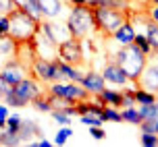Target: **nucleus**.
Listing matches in <instances>:
<instances>
[{
  "instance_id": "20",
  "label": "nucleus",
  "mask_w": 158,
  "mask_h": 147,
  "mask_svg": "<svg viewBox=\"0 0 158 147\" xmlns=\"http://www.w3.org/2000/svg\"><path fill=\"white\" fill-rule=\"evenodd\" d=\"M33 135L42 137V131L38 129V124H33L31 120H23L21 129H19V137H21V141H25L27 137H33Z\"/></svg>"
},
{
  "instance_id": "28",
  "label": "nucleus",
  "mask_w": 158,
  "mask_h": 147,
  "mask_svg": "<svg viewBox=\"0 0 158 147\" xmlns=\"http://www.w3.org/2000/svg\"><path fill=\"white\" fill-rule=\"evenodd\" d=\"M71 135H73V129L69 126V124H64L63 129H60V131L56 133V137H54V143H56V145H64V143H67V139H69Z\"/></svg>"
},
{
  "instance_id": "2",
  "label": "nucleus",
  "mask_w": 158,
  "mask_h": 147,
  "mask_svg": "<svg viewBox=\"0 0 158 147\" xmlns=\"http://www.w3.org/2000/svg\"><path fill=\"white\" fill-rule=\"evenodd\" d=\"M114 62L125 70L129 81L137 85V81H139L143 69L148 64V54L142 52L135 44H129V46H121V50L114 54Z\"/></svg>"
},
{
  "instance_id": "36",
  "label": "nucleus",
  "mask_w": 158,
  "mask_h": 147,
  "mask_svg": "<svg viewBox=\"0 0 158 147\" xmlns=\"http://www.w3.org/2000/svg\"><path fill=\"white\" fill-rule=\"evenodd\" d=\"M89 135L94 139H104L106 137V131H104L102 126H89Z\"/></svg>"
},
{
  "instance_id": "19",
  "label": "nucleus",
  "mask_w": 158,
  "mask_h": 147,
  "mask_svg": "<svg viewBox=\"0 0 158 147\" xmlns=\"http://www.w3.org/2000/svg\"><path fill=\"white\" fill-rule=\"evenodd\" d=\"M121 116H123V120H125V122L137 124V126L143 122V118H142V114H139V110L133 108V106H129V108H123V110H121Z\"/></svg>"
},
{
  "instance_id": "29",
  "label": "nucleus",
  "mask_w": 158,
  "mask_h": 147,
  "mask_svg": "<svg viewBox=\"0 0 158 147\" xmlns=\"http://www.w3.org/2000/svg\"><path fill=\"white\" fill-rule=\"evenodd\" d=\"M21 124H23V120H21V116H17V114H13V116H8L6 118V131L10 133H17L19 135V129H21Z\"/></svg>"
},
{
  "instance_id": "32",
  "label": "nucleus",
  "mask_w": 158,
  "mask_h": 147,
  "mask_svg": "<svg viewBox=\"0 0 158 147\" xmlns=\"http://www.w3.org/2000/svg\"><path fill=\"white\" fill-rule=\"evenodd\" d=\"M142 145L143 147H158V135L156 133H142Z\"/></svg>"
},
{
  "instance_id": "1",
  "label": "nucleus",
  "mask_w": 158,
  "mask_h": 147,
  "mask_svg": "<svg viewBox=\"0 0 158 147\" xmlns=\"http://www.w3.org/2000/svg\"><path fill=\"white\" fill-rule=\"evenodd\" d=\"M8 19H10V31H8V35L15 42H19V44H31L33 38L42 29V21L35 19L33 15H29L23 6L13 10L8 15Z\"/></svg>"
},
{
  "instance_id": "7",
  "label": "nucleus",
  "mask_w": 158,
  "mask_h": 147,
  "mask_svg": "<svg viewBox=\"0 0 158 147\" xmlns=\"http://www.w3.org/2000/svg\"><path fill=\"white\" fill-rule=\"evenodd\" d=\"M31 73L40 81L44 83H54V81H63V73L58 66V60H44V58H35L31 62Z\"/></svg>"
},
{
  "instance_id": "24",
  "label": "nucleus",
  "mask_w": 158,
  "mask_h": 147,
  "mask_svg": "<svg viewBox=\"0 0 158 147\" xmlns=\"http://www.w3.org/2000/svg\"><path fill=\"white\" fill-rule=\"evenodd\" d=\"M79 120L83 124H87V126H102L104 124V118L100 114H81Z\"/></svg>"
},
{
  "instance_id": "34",
  "label": "nucleus",
  "mask_w": 158,
  "mask_h": 147,
  "mask_svg": "<svg viewBox=\"0 0 158 147\" xmlns=\"http://www.w3.org/2000/svg\"><path fill=\"white\" fill-rule=\"evenodd\" d=\"M10 31V19L8 15H0V35H8Z\"/></svg>"
},
{
  "instance_id": "39",
  "label": "nucleus",
  "mask_w": 158,
  "mask_h": 147,
  "mask_svg": "<svg viewBox=\"0 0 158 147\" xmlns=\"http://www.w3.org/2000/svg\"><path fill=\"white\" fill-rule=\"evenodd\" d=\"M73 6H81V4H87V0H69Z\"/></svg>"
},
{
  "instance_id": "9",
  "label": "nucleus",
  "mask_w": 158,
  "mask_h": 147,
  "mask_svg": "<svg viewBox=\"0 0 158 147\" xmlns=\"http://www.w3.org/2000/svg\"><path fill=\"white\" fill-rule=\"evenodd\" d=\"M0 77L4 79V81H8L10 85H17L19 81L27 79L29 75H27V69H25L21 62L13 60V62H8V64H4V66L0 69Z\"/></svg>"
},
{
  "instance_id": "8",
  "label": "nucleus",
  "mask_w": 158,
  "mask_h": 147,
  "mask_svg": "<svg viewBox=\"0 0 158 147\" xmlns=\"http://www.w3.org/2000/svg\"><path fill=\"white\" fill-rule=\"evenodd\" d=\"M58 58L64 62H69L73 66H79V64H83V50H81V39L77 38H67L64 42H60L58 46Z\"/></svg>"
},
{
  "instance_id": "45",
  "label": "nucleus",
  "mask_w": 158,
  "mask_h": 147,
  "mask_svg": "<svg viewBox=\"0 0 158 147\" xmlns=\"http://www.w3.org/2000/svg\"><path fill=\"white\" fill-rule=\"evenodd\" d=\"M150 2H152V4H158V0H150Z\"/></svg>"
},
{
  "instance_id": "38",
  "label": "nucleus",
  "mask_w": 158,
  "mask_h": 147,
  "mask_svg": "<svg viewBox=\"0 0 158 147\" xmlns=\"http://www.w3.org/2000/svg\"><path fill=\"white\" fill-rule=\"evenodd\" d=\"M31 145L33 147H50L52 143H50V141H46V139H40V141H33Z\"/></svg>"
},
{
  "instance_id": "14",
  "label": "nucleus",
  "mask_w": 158,
  "mask_h": 147,
  "mask_svg": "<svg viewBox=\"0 0 158 147\" xmlns=\"http://www.w3.org/2000/svg\"><path fill=\"white\" fill-rule=\"evenodd\" d=\"M98 101L102 106H114V108H123V91H114V89H104L98 93Z\"/></svg>"
},
{
  "instance_id": "37",
  "label": "nucleus",
  "mask_w": 158,
  "mask_h": 147,
  "mask_svg": "<svg viewBox=\"0 0 158 147\" xmlns=\"http://www.w3.org/2000/svg\"><path fill=\"white\" fill-rule=\"evenodd\" d=\"M148 17H150L152 21H156V23H158V4H154V6L148 8Z\"/></svg>"
},
{
  "instance_id": "12",
  "label": "nucleus",
  "mask_w": 158,
  "mask_h": 147,
  "mask_svg": "<svg viewBox=\"0 0 158 147\" xmlns=\"http://www.w3.org/2000/svg\"><path fill=\"white\" fill-rule=\"evenodd\" d=\"M104 79H106V83H114V85H125V83H131L129 77L125 75V70L118 66L117 62H108L106 66H104Z\"/></svg>"
},
{
  "instance_id": "21",
  "label": "nucleus",
  "mask_w": 158,
  "mask_h": 147,
  "mask_svg": "<svg viewBox=\"0 0 158 147\" xmlns=\"http://www.w3.org/2000/svg\"><path fill=\"white\" fill-rule=\"evenodd\" d=\"M139 114H142L143 120H154L158 116V101H152V104H139Z\"/></svg>"
},
{
  "instance_id": "15",
  "label": "nucleus",
  "mask_w": 158,
  "mask_h": 147,
  "mask_svg": "<svg viewBox=\"0 0 158 147\" xmlns=\"http://www.w3.org/2000/svg\"><path fill=\"white\" fill-rule=\"evenodd\" d=\"M58 66H60V73H63V79L67 81H75V83H81V79H83V73L77 70V66H73L69 62H64L58 58Z\"/></svg>"
},
{
  "instance_id": "43",
  "label": "nucleus",
  "mask_w": 158,
  "mask_h": 147,
  "mask_svg": "<svg viewBox=\"0 0 158 147\" xmlns=\"http://www.w3.org/2000/svg\"><path fill=\"white\" fill-rule=\"evenodd\" d=\"M96 2H98V0H87V4H89V6H96Z\"/></svg>"
},
{
  "instance_id": "13",
  "label": "nucleus",
  "mask_w": 158,
  "mask_h": 147,
  "mask_svg": "<svg viewBox=\"0 0 158 147\" xmlns=\"http://www.w3.org/2000/svg\"><path fill=\"white\" fill-rule=\"evenodd\" d=\"M135 35H137V33H135V27L129 23V21H125V23L112 33V39L117 42L118 46H129V44H133Z\"/></svg>"
},
{
  "instance_id": "16",
  "label": "nucleus",
  "mask_w": 158,
  "mask_h": 147,
  "mask_svg": "<svg viewBox=\"0 0 158 147\" xmlns=\"http://www.w3.org/2000/svg\"><path fill=\"white\" fill-rule=\"evenodd\" d=\"M42 10H44V17L48 19H54V17L60 15V10H63V2L60 0H38Z\"/></svg>"
},
{
  "instance_id": "22",
  "label": "nucleus",
  "mask_w": 158,
  "mask_h": 147,
  "mask_svg": "<svg viewBox=\"0 0 158 147\" xmlns=\"http://www.w3.org/2000/svg\"><path fill=\"white\" fill-rule=\"evenodd\" d=\"M135 101L137 104H152V101H158V95L143 89V87H135Z\"/></svg>"
},
{
  "instance_id": "17",
  "label": "nucleus",
  "mask_w": 158,
  "mask_h": 147,
  "mask_svg": "<svg viewBox=\"0 0 158 147\" xmlns=\"http://www.w3.org/2000/svg\"><path fill=\"white\" fill-rule=\"evenodd\" d=\"M146 38L150 42V46L154 52H158V23L152 21L150 17L146 19Z\"/></svg>"
},
{
  "instance_id": "35",
  "label": "nucleus",
  "mask_w": 158,
  "mask_h": 147,
  "mask_svg": "<svg viewBox=\"0 0 158 147\" xmlns=\"http://www.w3.org/2000/svg\"><path fill=\"white\" fill-rule=\"evenodd\" d=\"M10 93H13V85L0 77V97H6V95H10Z\"/></svg>"
},
{
  "instance_id": "30",
  "label": "nucleus",
  "mask_w": 158,
  "mask_h": 147,
  "mask_svg": "<svg viewBox=\"0 0 158 147\" xmlns=\"http://www.w3.org/2000/svg\"><path fill=\"white\" fill-rule=\"evenodd\" d=\"M21 6L17 0H0V15H10L13 10Z\"/></svg>"
},
{
  "instance_id": "33",
  "label": "nucleus",
  "mask_w": 158,
  "mask_h": 147,
  "mask_svg": "<svg viewBox=\"0 0 158 147\" xmlns=\"http://www.w3.org/2000/svg\"><path fill=\"white\" fill-rule=\"evenodd\" d=\"M52 118H54V122H58L60 126L71 122V116H69L64 110H52Z\"/></svg>"
},
{
  "instance_id": "11",
  "label": "nucleus",
  "mask_w": 158,
  "mask_h": 147,
  "mask_svg": "<svg viewBox=\"0 0 158 147\" xmlns=\"http://www.w3.org/2000/svg\"><path fill=\"white\" fill-rule=\"evenodd\" d=\"M81 85L85 87L87 91L92 93V95H98V93H102L104 89H106V79H104V75H100V73H96V70H89L87 75H83V79H81Z\"/></svg>"
},
{
  "instance_id": "3",
  "label": "nucleus",
  "mask_w": 158,
  "mask_h": 147,
  "mask_svg": "<svg viewBox=\"0 0 158 147\" xmlns=\"http://www.w3.org/2000/svg\"><path fill=\"white\" fill-rule=\"evenodd\" d=\"M67 27H69L73 38H77V39L87 38V35L96 29L92 6H89V4L73 6L71 13H69V17H67Z\"/></svg>"
},
{
  "instance_id": "6",
  "label": "nucleus",
  "mask_w": 158,
  "mask_h": 147,
  "mask_svg": "<svg viewBox=\"0 0 158 147\" xmlns=\"http://www.w3.org/2000/svg\"><path fill=\"white\" fill-rule=\"evenodd\" d=\"M48 93L50 95H56V97H63V100L71 101V104L89 100V95H92L81 83H75V81H69V83L54 81V83H50V87H48Z\"/></svg>"
},
{
  "instance_id": "41",
  "label": "nucleus",
  "mask_w": 158,
  "mask_h": 147,
  "mask_svg": "<svg viewBox=\"0 0 158 147\" xmlns=\"http://www.w3.org/2000/svg\"><path fill=\"white\" fill-rule=\"evenodd\" d=\"M4 126H6V118H4V116H0V131H2Z\"/></svg>"
},
{
  "instance_id": "26",
  "label": "nucleus",
  "mask_w": 158,
  "mask_h": 147,
  "mask_svg": "<svg viewBox=\"0 0 158 147\" xmlns=\"http://www.w3.org/2000/svg\"><path fill=\"white\" fill-rule=\"evenodd\" d=\"M104 120H110V122H121V110H117L114 106H104Z\"/></svg>"
},
{
  "instance_id": "27",
  "label": "nucleus",
  "mask_w": 158,
  "mask_h": 147,
  "mask_svg": "<svg viewBox=\"0 0 158 147\" xmlns=\"http://www.w3.org/2000/svg\"><path fill=\"white\" fill-rule=\"evenodd\" d=\"M96 6H108V8H118V10H127V0H98Z\"/></svg>"
},
{
  "instance_id": "42",
  "label": "nucleus",
  "mask_w": 158,
  "mask_h": 147,
  "mask_svg": "<svg viewBox=\"0 0 158 147\" xmlns=\"http://www.w3.org/2000/svg\"><path fill=\"white\" fill-rule=\"evenodd\" d=\"M154 133H156V135H158V116L154 118Z\"/></svg>"
},
{
  "instance_id": "18",
  "label": "nucleus",
  "mask_w": 158,
  "mask_h": 147,
  "mask_svg": "<svg viewBox=\"0 0 158 147\" xmlns=\"http://www.w3.org/2000/svg\"><path fill=\"white\" fill-rule=\"evenodd\" d=\"M19 42L10 38V35H0V54H8V56H15L19 52Z\"/></svg>"
},
{
  "instance_id": "5",
  "label": "nucleus",
  "mask_w": 158,
  "mask_h": 147,
  "mask_svg": "<svg viewBox=\"0 0 158 147\" xmlns=\"http://www.w3.org/2000/svg\"><path fill=\"white\" fill-rule=\"evenodd\" d=\"M40 95H42V93H40L38 83H35L31 77H27V79H23V81H19L17 85H13V93L6 95L4 101H6L8 106H13V108H21V106L33 101L35 97H40Z\"/></svg>"
},
{
  "instance_id": "44",
  "label": "nucleus",
  "mask_w": 158,
  "mask_h": 147,
  "mask_svg": "<svg viewBox=\"0 0 158 147\" xmlns=\"http://www.w3.org/2000/svg\"><path fill=\"white\" fill-rule=\"evenodd\" d=\"M0 145H2V131H0Z\"/></svg>"
},
{
  "instance_id": "25",
  "label": "nucleus",
  "mask_w": 158,
  "mask_h": 147,
  "mask_svg": "<svg viewBox=\"0 0 158 147\" xmlns=\"http://www.w3.org/2000/svg\"><path fill=\"white\" fill-rule=\"evenodd\" d=\"M33 108L35 110H40V112H52V101H50V95H48V97H42V95H40V97H35V100H33Z\"/></svg>"
},
{
  "instance_id": "23",
  "label": "nucleus",
  "mask_w": 158,
  "mask_h": 147,
  "mask_svg": "<svg viewBox=\"0 0 158 147\" xmlns=\"http://www.w3.org/2000/svg\"><path fill=\"white\" fill-rule=\"evenodd\" d=\"M21 6H23L25 10L29 13V15H33L35 19H40V21L44 19V10H42V6H40V2H38V0H25Z\"/></svg>"
},
{
  "instance_id": "4",
  "label": "nucleus",
  "mask_w": 158,
  "mask_h": 147,
  "mask_svg": "<svg viewBox=\"0 0 158 147\" xmlns=\"http://www.w3.org/2000/svg\"><path fill=\"white\" fill-rule=\"evenodd\" d=\"M92 13H94L96 29L102 31L104 35H112L125 21H129V10H118V8H108V6H92Z\"/></svg>"
},
{
  "instance_id": "31",
  "label": "nucleus",
  "mask_w": 158,
  "mask_h": 147,
  "mask_svg": "<svg viewBox=\"0 0 158 147\" xmlns=\"http://www.w3.org/2000/svg\"><path fill=\"white\" fill-rule=\"evenodd\" d=\"M133 44L139 48L142 52H146V54H150V52H152V46H150V42H148V38H146V35H139V33H137V35H135V39H133Z\"/></svg>"
},
{
  "instance_id": "10",
  "label": "nucleus",
  "mask_w": 158,
  "mask_h": 147,
  "mask_svg": "<svg viewBox=\"0 0 158 147\" xmlns=\"http://www.w3.org/2000/svg\"><path fill=\"white\" fill-rule=\"evenodd\" d=\"M137 87H143V89H148V91H152V93L158 95V62L146 64L142 77H139V81H137Z\"/></svg>"
},
{
  "instance_id": "40",
  "label": "nucleus",
  "mask_w": 158,
  "mask_h": 147,
  "mask_svg": "<svg viewBox=\"0 0 158 147\" xmlns=\"http://www.w3.org/2000/svg\"><path fill=\"white\" fill-rule=\"evenodd\" d=\"M0 116L8 118V110H6V106H2V104H0Z\"/></svg>"
}]
</instances>
